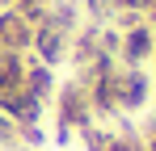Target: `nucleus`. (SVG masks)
<instances>
[{"label": "nucleus", "mask_w": 156, "mask_h": 151, "mask_svg": "<svg viewBox=\"0 0 156 151\" xmlns=\"http://www.w3.org/2000/svg\"><path fill=\"white\" fill-rule=\"evenodd\" d=\"M152 63H156V50H152Z\"/></svg>", "instance_id": "obj_8"}, {"label": "nucleus", "mask_w": 156, "mask_h": 151, "mask_svg": "<svg viewBox=\"0 0 156 151\" xmlns=\"http://www.w3.org/2000/svg\"><path fill=\"white\" fill-rule=\"evenodd\" d=\"M26 55H13V50H0V101L17 97L26 88Z\"/></svg>", "instance_id": "obj_3"}, {"label": "nucleus", "mask_w": 156, "mask_h": 151, "mask_svg": "<svg viewBox=\"0 0 156 151\" xmlns=\"http://www.w3.org/2000/svg\"><path fill=\"white\" fill-rule=\"evenodd\" d=\"M148 4H152V0H110V8H114V13L122 17V25H131V21H144Z\"/></svg>", "instance_id": "obj_5"}, {"label": "nucleus", "mask_w": 156, "mask_h": 151, "mask_svg": "<svg viewBox=\"0 0 156 151\" xmlns=\"http://www.w3.org/2000/svg\"><path fill=\"white\" fill-rule=\"evenodd\" d=\"M156 50V29L148 21H131L118 34V63L122 67H144Z\"/></svg>", "instance_id": "obj_1"}, {"label": "nucleus", "mask_w": 156, "mask_h": 151, "mask_svg": "<svg viewBox=\"0 0 156 151\" xmlns=\"http://www.w3.org/2000/svg\"><path fill=\"white\" fill-rule=\"evenodd\" d=\"M51 88H55L51 67L38 63V59H30V63H26V92H30V97H38L42 105H47V101H51Z\"/></svg>", "instance_id": "obj_4"}, {"label": "nucleus", "mask_w": 156, "mask_h": 151, "mask_svg": "<svg viewBox=\"0 0 156 151\" xmlns=\"http://www.w3.org/2000/svg\"><path fill=\"white\" fill-rule=\"evenodd\" d=\"M144 21H148V25H152V29H156V0H152V4H148V13H144Z\"/></svg>", "instance_id": "obj_7"}, {"label": "nucleus", "mask_w": 156, "mask_h": 151, "mask_svg": "<svg viewBox=\"0 0 156 151\" xmlns=\"http://www.w3.org/2000/svg\"><path fill=\"white\" fill-rule=\"evenodd\" d=\"M148 76L144 67H122L118 63V72H114V105L118 109H144L148 105Z\"/></svg>", "instance_id": "obj_2"}, {"label": "nucleus", "mask_w": 156, "mask_h": 151, "mask_svg": "<svg viewBox=\"0 0 156 151\" xmlns=\"http://www.w3.org/2000/svg\"><path fill=\"white\" fill-rule=\"evenodd\" d=\"M89 8H93L97 17H105V13H110V0H89Z\"/></svg>", "instance_id": "obj_6"}]
</instances>
